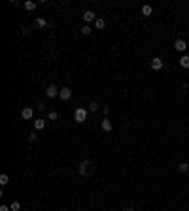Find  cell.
Instances as JSON below:
<instances>
[{
	"label": "cell",
	"instance_id": "cell-1",
	"mask_svg": "<svg viewBox=\"0 0 189 211\" xmlns=\"http://www.w3.org/2000/svg\"><path fill=\"white\" fill-rule=\"evenodd\" d=\"M78 172L81 175H89L91 172H93V162H91V160H83V162L80 164V168H78Z\"/></svg>",
	"mask_w": 189,
	"mask_h": 211
},
{
	"label": "cell",
	"instance_id": "cell-2",
	"mask_svg": "<svg viewBox=\"0 0 189 211\" xmlns=\"http://www.w3.org/2000/svg\"><path fill=\"white\" fill-rule=\"evenodd\" d=\"M74 121H76V123H83V121H87V109H85V108H78V109H76V113H74Z\"/></svg>",
	"mask_w": 189,
	"mask_h": 211
},
{
	"label": "cell",
	"instance_id": "cell-3",
	"mask_svg": "<svg viewBox=\"0 0 189 211\" xmlns=\"http://www.w3.org/2000/svg\"><path fill=\"white\" fill-rule=\"evenodd\" d=\"M163 66H165L163 59H159V57L151 59V70H163Z\"/></svg>",
	"mask_w": 189,
	"mask_h": 211
},
{
	"label": "cell",
	"instance_id": "cell-4",
	"mask_svg": "<svg viewBox=\"0 0 189 211\" xmlns=\"http://www.w3.org/2000/svg\"><path fill=\"white\" fill-rule=\"evenodd\" d=\"M61 93V89H57V87H55V85H49V87H47L46 89V94L47 96H49V98H55V96H57Z\"/></svg>",
	"mask_w": 189,
	"mask_h": 211
},
{
	"label": "cell",
	"instance_id": "cell-5",
	"mask_svg": "<svg viewBox=\"0 0 189 211\" xmlns=\"http://www.w3.org/2000/svg\"><path fill=\"white\" fill-rule=\"evenodd\" d=\"M174 49H176V51H180V53H184L185 49H187V44L184 40H176L174 41Z\"/></svg>",
	"mask_w": 189,
	"mask_h": 211
},
{
	"label": "cell",
	"instance_id": "cell-6",
	"mask_svg": "<svg viewBox=\"0 0 189 211\" xmlns=\"http://www.w3.org/2000/svg\"><path fill=\"white\" fill-rule=\"evenodd\" d=\"M59 96H61V100H70V96H72V90H70L68 87H62L61 93H59Z\"/></svg>",
	"mask_w": 189,
	"mask_h": 211
},
{
	"label": "cell",
	"instance_id": "cell-7",
	"mask_svg": "<svg viewBox=\"0 0 189 211\" xmlns=\"http://www.w3.org/2000/svg\"><path fill=\"white\" fill-rule=\"evenodd\" d=\"M83 21H85V23H91V21H96V15H95V11L87 10L85 13H83Z\"/></svg>",
	"mask_w": 189,
	"mask_h": 211
},
{
	"label": "cell",
	"instance_id": "cell-8",
	"mask_svg": "<svg viewBox=\"0 0 189 211\" xmlns=\"http://www.w3.org/2000/svg\"><path fill=\"white\" fill-rule=\"evenodd\" d=\"M34 26H38V29H44V26H49V23H47L44 17H36V19H34Z\"/></svg>",
	"mask_w": 189,
	"mask_h": 211
},
{
	"label": "cell",
	"instance_id": "cell-9",
	"mask_svg": "<svg viewBox=\"0 0 189 211\" xmlns=\"http://www.w3.org/2000/svg\"><path fill=\"white\" fill-rule=\"evenodd\" d=\"M46 124H47L46 119H36V121H34V130H44Z\"/></svg>",
	"mask_w": 189,
	"mask_h": 211
},
{
	"label": "cell",
	"instance_id": "cell-10",
	"mask_svg": "<svg viewBox=\"0 0 189 211\" xmlns=\"http://www.w3.org/2000/svg\"><path fill=\"white\" fill-rule=\"evenodd\" d=\"M36 2H32V0H27V2H23V8L27 10V11H34V10H36Z\"/></svg>",
	"mask_w": 189,
	"mask_h": 211
},
{
	"label": "cell",
	"instance_id": "cell-11",
	"mask_svg": "<svg viewBox=\"0 0 189 211\" xmlns=\"http://www.w3.org/2000/svg\"><path fill=\"white\" fill-rule=\"evenodd\" d=\"M32 115H34L32 108H25L23 111H21V117H23V119H32Z\"/></svg>",
	"mask_w": 189,
	"mask_h": 211
},
{
	"label": "cell",
	"instance_id": "cell-12",
	"mask_svg": "<svg viewBox=\"0 0 189 211\" xmlns=\"http://www.w3.org/2000/svg\"><path fill=\"white\" fill-rule=\"evenodd\" d=\"M102 130H104V132H110V130H112V123H110L108 117L102 119Z\"/></svg>",
	"mask_w": 189,
	"mask_h": 211
},
{
	"label": "cell",
	"instance_id": "cell-13",
	"mask_svg": "<svg viewBox=\"0 0 189 211\" xmlns=\"http://www.w3.org/2000/svg\"><path fill=\"white\" fill-rule=\"evenodd\" d=\"M180 64H181V68H189V55H184L180 59Z\"/></svg>",
	"mask_w": 189,
	"mask_h": 211
},
{
	"label": "cell",
	"instance_id": "cell-14",
	"mask_svg": "<svg viewBox=\"0 0 189 211\" xmlns=\"http://www.w3.org/2000/svg\"><path fill=\"white\" fill-rule=\"evenodd\" d=\"M95 26H96V29H104V26H106V21H104V19H100V17H96V21H95Z\"/></svg>",
	"mask_w": 189,
	"mask_h": 211
},
{
	"label": "cell",
	"instance_id": "cell-15",
	"mask_svg": "<svg viewBox=\"0 0 189 211\" xmlns=\"http://www.w3.org/2000/svg\"><path fill=\"white\" fill-rule=\"evenodd\" d=\"M153 13V10H151V6H142V15H146V17H150Z\"/></svg>",
	"mask_w": 189,
	"mask_h": 211
},
{
	"label": "cell",
	"instance_id": "cell-16",
	"mask_svg": "<svg viewBox=\"0 0 189 211\" xmlns=\"http://www.w3.org/2000/svg\"><path fill=\"white\" fill-rule=\"evenodd\" d=\"M178 172H181V173H185V172H189V164H185V162H181V164H178Z\"/></svg>",
	"mask_w": 189,
	"mask_h": 211
},
{
	"label": "cell",
	"instance_id": "cell-17",
	"mask_svg": "<svg viewBox=\"0 0 189 211\" xmlns=\"http://www.w3.org/2000/svg\"><path fill=\"white\" fill-rule=\"evenodd\" d=\"M91 32H93V29H91V26L89 25H85V26H81V34H83V36H89V34Z\"/></svg>",
	"mask_w": 189,
	"mask_h": 211
},
{
	"label": "cell",
	"instance_id": "cell-18",
	"mask_svg": "<svg viewBox=\"0 0 189 211\" xmlns=\"http://www.w3.org/2000/svg\"><path fill=\"white\" fill-rule=\"evenodd\" d=\"M8 183H10V177H8V175H6V173H2V175H0V185H8Z\"/></svg>",
	"mask_w": 189,
	"mask_h": 211
},
{
	"label": "cell",
	"instance_id": "cell-19",
	"mask_svg": "<svg viewBox=\"0 0 189 211\" xmlns=\"http://www.w3.org/2000/svg\"><path fill=\"white\" fill-rule=\"evenodd\" d=\"M47 119H49V121H57L59 113H57V111H49V113H47Z\"/></svg>",
	"mask_w": 189,
	"mask_h": 211
},
{
	"label": "cell",
	"instance_id": "cell-20",
	"mask_svg": "<svg viewBox=\"0 0 189 211\" xmlns=\"http://www.w3.org/2000/svg\"><path fill=\"white\" fill-rule=\"evenodd\" d=\"M99 109V104L96 102H89V111H96Z\"/></svg>",
	"mask_w": 189,
	"mask_h": 211
},
{
	"label": "cell",
	"instance_id": "cell-21",
	"mask_svg": "<svg viewBox=\"0 0 189 211\" xmlns=\"http://www.w3.org/2000/svg\"><path fill=\"white\" fill-rule=\"evenodd\" d=\"M19 209H21V203L19 202H13L11 203V211H19Z\"/></svg>",
	"mask_w": 189,
	"mask_h": 211
},
{
	"label": "cell",
	"instance_id": "cell-22",
	"mask_svg": "<svg viewBox=\"0 0 189 211\" xmlns=\"http://www.w3.org/2000/svg\"><path fill=\"white\" fill-rule=\"evenodd\" d=\"M36 138H38L36 132H30V134H29V139H30V142H36Z\"/></svg>",
	"mask_w": 189,
	"mask_h": 211
},
{
	"label": "cell",
	"instance_id": "cell-23",
	"mask_svg": "<svg viewBox=\"0 0 189 211\" xmlns=\"http://www.w3.org/2000/svg\"><path fill=\"white\" fill-rule=\"evenodd\" d=\"M0 211H11V207H8V206H0Z\"/></svg>",
	"mask_w": 189,
	"mask_h": 211
},
{
	"label": "cell",
	"instance_id": "cell-24",
	"mask_svg": "<svg viewBox=\"0 0 189 211\" xmlns=\"http://www.w3.org/2000/svg\"><path fill=\"white\" fill-rule=\"evenodd\" d=\"M102 111H104V115H108V113H110V108H108V106H104Z\"/></svg>",
	"mask_w": 189,
	"mask_h": 211
},
{
	"label": "cell",
	"instance_id": "cell-25",
	"mask_svg": "<svg viewBox=\"0 0 189 211\" xmlns=\"http://www.w3.org/2000/svg\"><path fill=\"white\" fill-rule=\"evenodd\" d=\"M29 32H30V30L27 29V26H23V36H29Z\"/></svg>",
	"mask_w": 189,
	"mask_h": 211
},
{
	"label": "cell",
	"instance_id": "cell-26",
	"mask_svg": "<svg viewBox=\"0 0 189 211\" xmlns=\"http://www.w3.org/2000/svg\"><path fill=\"white\" fill-rule=\"evenodd\" d=\"M125 211H134V207H125Z\"/></svg>",
	"mask_w": 189,
	"mask_h": 211
}]
</instances>
